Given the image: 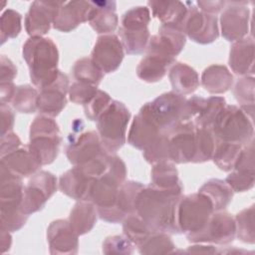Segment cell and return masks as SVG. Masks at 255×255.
Instances as JSON below:
<instances>
[{"mask_svg":"<svg viewBox=\"0 0 255 255\" xmlns=\"http://www.w3.org/2000/svg\"><path fill=\"white\" fill-rule=\"evenodd\" d=\"M183 188L160 189L144 186L135 201V213L154 232L179 234L176 224V208Z\"/></svg>","mask_w":255,"mask_h":255,"instance_id":"6da1fadb","label":"cell"},{"mask_svg":"<svg viewBox=\"0 0 255 255\" xmlns=\"http://www.w3.org/2000/svg\"><path fill=\"white\" fill-rule=\"evenodd\" d=\"M23 59L28 68L32 84L40 90L52 84L58 77L59 51L50 38L30 37L23 45Z\"/></svg>","mask_w":255,"mask_h":255,"instance_id":"7a4b0ae2","label":"cell"},{"mask_svg":"<svg viewBox=\"0 0 255 255\" xmlns=\"http://www.w3.org/2000/svg\"><path fill=\"white\" fill-rule=\"evenodd\" d=\"M0 175L1 229L15 232L20 230L28 219V215L21 210L25 185L22 177L14 174L3 165H1Z\"/></svg>","mask_w":255,"mask_h":255,"instance_id":"3957f363","label":"cell"},{"mask_svg":"<svg viewBox=\"0 0 255 255\" xmlns=\"http://www.w3.org/2000/svg\"><path fill=\"white\" fill-rule=\"evenodd\" d=\"M130 112L120 101L113 100L97 120V132L102 146L109 154H115L127 140Z\"/></svg>","mask_w":255,"mask_h":255,"instance_id":"277c9868","label":"cell"},{"mask_svg":"<svg viewBox=\"0 0 255 255\" xmlns=\"http://www.w3.org/2000/svg\"><path fill=\"white\" fill-rule=\"evenodd\" d=\"M141 108L163 133H169L180 124L190 121L187 99L173 91L161 94Z\"/></svg>","mask_w":255,"mask_h":255,"instance_id":"5b68a950","label":"cell"},{"mask_svg":"<svg viewBox=\"0 0 255 255\" xmlns=\"http://www.w3.org/2000/svg\"><path fill=\"white\" fill-rule=\"evenodd\" d=\"M62 142L58 124L51 117L40 115L30 126L28 146L42 165L52 163L58 156Z\"/></svg>","mask_w":255,"mask_h":255,"instance_id":"8992f818","label":"cell"},{"mask_svg":"<svg viewBox=\"0 0 255 255\" xmlns=\"http://www.w3.org/2000/svg\"><path fill=\"white\" fill-rule=\"evenodd\" d=\"M127 173L124 160L116 154H110L107 170L92 182L86 200L93 202L97 209L112 207L116 203L120 186L126 181Z\"/></svg>","mask_w":255,"mask_h":255,"instance_id":"52a82bcc","label":"cell"},{"mask_svg":"<svg viewBox=\"0 0 255 255\" xmlns=\"http://www.w3.org/2000/svg\"><path fill=\"white\" fill-rule=\"evenodd\" d=\"M211 129L216 140L245 145L253 140L252 120L237 106L226 105L216 118Z\"/></svg>","mask_w":255,"mask_h":255,"instance_id":"ba28073f","label":"cell"},{"mask_svg":"<svg viewBox=\"0 0 255 255\" xmlns=\"http://www.w3.org/2000/svg\"><path fill=\"white\" fill-rule=\"evenodd\" d=\"M214 212L210 199L200 192L182 195L177 203L176 224L180 233L200 230Z\"/></svg>","mask_w":255,"mask_h":255,"instance_id":"9c48e42d","label":"cell"},{"mask_svg":"<svg viewBox=\"0 0 255 255\" xmlns=\"http://www.w3.org/2000/svg\"><path fill=\"white\" fill-rule=\"evenodd\" d=\"M191 243H213L228 245L236 237L234 217L225 211H214L205 225L198 231L185 234Z\"/></svg>","mask_w":255,"mask_h":255,"instance_id":"30bf717a","label":"cell"},{"mask_svg":"<svg viewBox=\"0 0 255 255\" xmlns=\"http://www.w3.org/2000/svg\"><path fill=\"white\" fill-rule=\"evenodd\" d=\"M56 176L47 170H38L33 174L24 187L21 210L30 215L44 208L46 202L57 190Z\"/></svg>","mask_w":255,"mask_h":255,"instance_id":"8fae6325","label":"cell"},{"mask_svg":"<svg viewBox=\"0 0 255 255\" xmlns=\"http://www.w3.org/2000/svg\"><path fill=\"white\" fill-rule=\"evenodd\" d=\"M187 15L182 24V31L191 41L206 45L219 37L218 19L216 15L205 13L193 2H185Z\"/></svg>","mask_w":255,"mask_h":255,"instance_id":"7c38bea8","label":"cell"},{"mask_svg":"<svg viewBox=\"0 0 255 255\" xmlns=\"http://www.w3.org/2000/svg\"><path fill=\"white\" fill-rule=\"evenodd\" d=\"M185 43L186 36L181 28L161 25L157 34L149 38L145 52L174 64L176 56L183 50Z\"/></svg>","mask_w":255,"mask_h":255,"instance_id":"4fadbf2b","label":"cell"},{"mask_svg":"<svg viewBox=\"0 0 255 255\" xmlns=\"http://www.w3.org/2000/svg\"><path fill=\"white\" fill-rule=\"evenodd\" d=\"M220 16L222 37L235 42L247 36L250 29V10L247 2H226Z\"/></svg>","mask_w":255,"mask_h":255,"instance_id":"5bb4252c","label":"cell"},{"mask_svg":"<svg viewBox=\"0 0 255 255\" xmlns=\"http://www.w3.org/2000/svg\"><path fill=\"white\" fill-rule=\"evenodd\" d=\"M144 187L140 182L128 180L119 188L116 203L109 208L97 209L99 217L109 223H120L129 214L135 213V201L139 191Z\"/></svg>","mask_w":255,"mask_h":255,"instance_id":"9a60e30c","label":"cell"},{"mask_svg":"<svg viewBox=\"0 0 255 255\" xmlns=\"http://www.w3.org/2000/svg\"><path fill=\"white\" fill-rule=\"evenodd\" d=\"M125 56V49L120 38L115 34L99 36L91 53V58L104 74L116 72Z\"/></svg>","mask_w":255,"mask_h":255,"instance_id":"2e32d148","label":"cell"},{"mask_svg":"<svg viewBox=\"0 0 255 255\" xmlns=\"http://www.w3.org/2000/svg\"><path fill=\"white\" fill-rule=\"evenodd\" d=\"M105 151L97 131L71 133L66 146V156L73 165L84 164Z\"/></svg>","mask_w":255,"mask_h":255,"instance_id":"e0dca14e","label":"cell"},{"mask_svg":"<svg viewBox=\"0 0 255 255\" xmlns=\"http://www.w3.org/2000/svg\"><path fill=\"white\" fill-rule=\"evenodd\" d=\"M62 1H34L25 15V29L30 37L47 34L58 14Z\"/></svg>","mask_w":255,"mask_h":255,"instance_id":"ac0fdd59","label":"cell"},{"mask_svg":"<svg viewBox=\"0 0 255 255\" xmlns=\"http://www.w3.org/2000/svg\"><path fill=\"white\" fill-rule=\"evenodd\" d=\"M69 78L60 71L57 79L49 86L40 90L37 111L44 116L55 118L67 105V94L69 93Z\"/></svg>","mask_w":255,"mask_h":255,"instance_id":"d6986e66","label":"cell"},{"mask_svg":"<svg viewBox=\"0 0 255 255\" xmlns=\"http://www.w3.org/2000/svg\"><path fill=\"white\" fill-rule=\"evenodd\" d=\"M168 134L169 157L175 163L192 162L195 152V126L191 121L180 124Z\"/></svg>","mask_w":255,"mask_h":255,"instance_id":"ffe728a7","label":"cell"},{"mask_svg":"<svg viewBox=\"0 0 255 255\" xmlns=\"http://www.w3.org/2000/svg\"><path fill=\"white\" fill-rule=\"evenodd\" d=\"M47 242L52 255L77 254L79 250V235L66 219H57L50 223L47 228Z\"/></svg>","mask_w":255,"mask_h":255,"instance_id":"44dd1931","label":"cell"},{"mask_svg":"<svg viewBox=\"0 0 255 255\" xmlns=\"http://www.w3.org/2000/svg\"><path fill=\"white\" fill-rule=\"evenodd\" d=\"M190 121L196 128H210L214 124L216 118L226 106L223 97L212 96L202 98L192 96L187 99Z\"/></svg>","mask_w":255,"mask_h":255,"instance_id":"7402d4cb","label":"cell"},{"mask_svg":"<svg viewBox=\"0 0 255 255\" xmlns=\"http://www.w3.org/2000/svg\"><path fill=\"white\" fill-rule=\"evenodd\" d=\"M92 8L91 1L63 2L54 20L53 28L64 33L71 32L80 24L89 21Z\"/></svg>","mask_w":255,"mask_h":255,"instance_id":"603a6c76","label":"cell"},{"mask_svg":"<svg viewBox=\"0 0 255 255\" xmlns=\"http://www.w3.org/2000/svg\"><path fill=\"white\" fill-rule=\"evenodd\" d=\"M161 133L149 115L140 108L138 114L134 116L128 133V142L140 150L145 149Z\"/></svg>","mask_w":255,"mask_h":255,"instance_id":"cb8c5ba5","label":"cell"},{"mask_svg":"<svg viewBox=\"0 0 255 255\" xmlns=\"http://www.w3.org/2000/svg\"><path fill=\"white\" fill-rule=\"evenodd\" d=\"M228 64L238 76H253L254 41L252 37H245L232 43Z\"/></svg>","mask_w":255,"mask_h":255,"instance_id":"d4e9b609","label":"cell"},{"mask_svg":"<svg viewBox=\"0 0 255 255\" xmlns=\"http://www.w3.org/2000/svg\"><path fill=\"white\" fill-rule=\"evenodd\" d=\"M1 165L22 178L32 176L42 166L28 144L1 156Z\"/></svg>","mask_w":255,"mask_h":255,"instance_id":"484cf974","label":"cell"},{"mask_svg":"<svg viewBox=\"0 0 255 255\" xmlns=\"http://www.w3.org/2000/svg\"><path fill=\"white\" fill-rule=\"evenodd\" d=\"M93 6L89 18L90 26L98 34H113L119 24L116 1H91Z\"/></svg>","mask_w":255,"mask_h":255,"instance_id":"4316f807","label":"cell"},{"mask_svg":"<svg viewBox=\"0 0 255 255\" xmlns=\"http://www.w3.org/2000/svg\"><path fill=\"white\" fill-rule=\"evenodd\" d=\"M152 16L157 18L162 25H170L182 29V24L187 15V6L181 1H148Z\"/></svg>","mask_w":255,"mask_h":255,"instance_id":"83f0119b","label":"cell"},{"mask_svg":"<svg viewBox=\"0 0 255 255\" xmlns=\"http://www.w3.org/2000/svg\"><path fill=\"white\" fill-rule=\"evenodd\" d=\"M93 181L79 166L74 165L60 176L59 189L62 193L73 199L82 200L86 199Z\"/></svg>","mask_w":255,"mask_h":255,"instance_id":"f1b7e54d","label":"cell"},{"mask_svg":"<svg viewBox=\"0 0 255 255\" xmlns=\"http://www.w3.org/2000/svg\"><path fill=\"white\" fill-rule=\"evenodd\" d=\"M172 91L181 96L192 94L199 87V76L189 65L181 62L174 63L168 72Z\"/></svg>","mask_w":255,"mask_h":255,"instance_id":"f546056e","label":"cell"},{"mask_svg":"<svg viewBox=\"0 0 255 255\" xmlns=\"http://www.w3.org/2000/svg\"><path fill=\"white\" fill-rule=\"evenodd\" d=\"M97 207L90 200L82 199L74 205L69 215V222L75 232L80 236L89 233L97 223Z\"/></svg>","mask_w":255,"mask_h":255,"instance_id":"4dcf8cb0","label":"cell"},{"mask_svg":"<svg viewBox=\"0 0 255 255\" xmlns=\"http://www.w3.org/2000/svg\"><path fill=\"white\" fill-rule=\"evenodd\" d=\"M201 85L209 94H224L232 88L233 76L224 65H210L202 72Z\"/></svg>","mask_w":255,"mask_h":255,"instance_id":"1f68e13d","label":"cell"},{"mask_svg":"<svg viewBox=\"0 0 255 255\" xmlns=\"http://www.w3.org/2000/svg\"><path fill=\"white\" fill-rule=\"evenodd\" d=\"M198 192L207 196L213 206L214 211L224 210L232 201L234 191L225 182L218 178L207 180L198 190Z\"/></svg>","mask_w":255,"mask_h":255,"instance_id":"d6a6232c","label":"cell"},{"mask_svg":"<svg viewBox=\"0 0 255 255\" xmlns=\"http://www.w3.org/2000/svg\"><path fill=\"white\" fill-rule=\"evenodd\" d=\"M171 66L168 61L146 53L136 67V76L145 83H156L162 80Z\"/></svg>","mask_w":255,"mask_h":255,"instance_id":"836d02e7","label":"cell"},{"mask_svg":"<svg viewBox=\"0 0 255 255\" xmlns=\"http://www.w3.org/2000/svg\"><path fill=\"white\" fill-rule=\"evenodd\" d=\"M150 185L160 189L183 188L178 177V170L173 162L160 161L154 163L150 172Z\"/></svg>","mask_w":255,"mask_h":255,"instance_id":"e575fe53","label":"cell"},{"mask_svg":"<svg viewBox=\"0 0 255 255\" xmlns=\"http://www.w3.org/2000/svg\"><path fill=\"white\" fill-rule=\"evenodd\" d=\"M215 145L216 137L210 128L195 127V152L192 162L201 163L210 160Z\"/></svg>","mask_w":255,"mask_h":255,"instance_id":"d590c367","label":"cell"},{"mask_svg":"<svg viewBox=\"0 0 255 255\" xmlns=\"http://www.w3.org/2000/svg\"><path fill=\"white\" fill-rule=\"evenodd\" d=\"M254 88L255 81L253 76H243L233 88V96L240 105V109L252 120L254 112Z\"/></svg>","mask_w":255,"mask_h":255,"instance_id":"8d00e7d4","label":"cell"},{"mask_svg":"<svg viewBox=\"0 0 255 255\" xmlns=\"http://www.w3.org/2000/svg\"><path fill=\"white\" fill-rule=\"evenodd\" d=\"M241 144L216 140V145L212 155L213 162L223 171H231L242 149Z\"/></svg>","mask_w":255,"mask_h":255,"instance_id":"74e56055","label":"cell"},{"mask_svg":"<svg viewBox=\"0 0 255 255\" xmlns=\"http://www.w3.org/2000/svg\"><path fill=\"white\" fill-rule=\"evenodd\" d=\"M137 250L142 255H160L175 253V244L169 234L164 232H153L141 244Z\"/></svg>","mask_w":255,"mask_h":255,"instance_id":"f35d334b","label":"cell"},{"mask_svg":"<svg viewBox=\"0 0 255 255\" xmlns=\"http://www.w3.org/2000/svg\"><path fill=\"white\" fill-rule=\"evenodd\" d=\"M119 35L124 49L128 55H140L145 52L150 38L148 29L129 31L120 27Z\"/></svg>","mask_w":255,"mask_h":255,"instance_id":"ab89813d","label":"cell"},{"mask_svg":"<svg viewBox=\"0 0 255 255\" xmlns=\"http://www.w3.org/2000/svg\"><path fill=\"white\" fill-rule=\"evenodd\" d=\"M38 97V91L31 85L16 86L11 104L13 109L18 113L33 114L37 111Z\"/></svg>","mask_w":255,"mask_h":255,"instance_id":"60d3db41","label":"cell"},{"mask_svg":"<svg viewBox=\"0 0 255 255\" xmlns=\"http://www.w3.org/2000/svg\"><path fill=\"white\" fill-rule=\"evenodd\" d=\"M73 76L77 82H84L99 86L104 78L103 71L95 64L92 58L84 57L77 60L72 68Z\"/></svg>","mask_w":255,"mask_h":255,"instance_id":"b9f144b4","label":"cell"},{"mask_svg":"<svg viewBox=\"0 0 255 255\" xmlns=\"http://www.w3.org/2000/svg\"><path fill=\"white\" fill-rule=\"evenodd\" d=\"M123 231L124 235L136 247L154 232L136 213L129 214L123 220Z\"/></svg>","mask_w":255,"mask_h":255,"instance_id":"7bdbcfd3","label":"cell"},{"mask_svg":"<svg viewBox=\"0 0 255 255\" xmlns=\"http://www.w3.org/2000/svg\"><path fill=\"white\" fill-rule=\"evenodd\" d=\"M234 219L236 226V237L244 243L254 244V205H251L238 212Z\"/></svg>","mask_w":255,"mask_h":255,"instance_id":"ee69618b","label":"cell"},{"mask_svg":"<svg viewBox=\"0 0 255 255\" xmlns=\"http://www.w3.org/2000/svg\"><path fill=\"white\" fill-rule=\"evenodd\" d=\"M150 22V11L146 6H135L126 11L121 20V28L129 31H140L148 29Z\"/></svg>","mask_w":255,"mask_h":255,"instance_id":"f6af8a7d","label":"cell"},{"mask_svg":"<svg viewBox=\"0 0 255 255\" xmlns=\"http://www.w3.org/2000/svg\"><path fill=\"white\" fill-rule=\"evenodd\" d=\"M22 16L13 9L5 10L0 18V39L4 44L10 39L16 38L22 29Z\"/></svg>","mask_w":255,"mask_h":255,"instance_id":"bcb514c9","label":"cell"},{"mask_svg":"<svg viewBox=\"0 0 255 255\" xmlns=\"http://www.w3.org/2000/svg\"><path fill=\"white\" fill-rule=\"evenodd\" d=\"M142 155L146 162L150 164L160 161H170L168 134L161 132L152 143L142 150Z\"/></svg>","mask_w":255,"mask_h":255,"instance_id":"7dc6e473","label":"cell"},{"mask_svg":"<svg viewBox=\"0 0 255 255\" xmlns=\"http://www.w3.org/2000/svg\"><path fill=\"white\" fill-rule=\"evenodd\" d=\"M112 101L113 100L108 93L102 90H98L97 94L92 98V100L84 105L86 118L89 121H97L102 113L109 107Z\"/></svg>","mask_w":255,"mask_h":255,"instance_id":"c3c4849f","label":"cell"},{"mask_svg":"<svg viewBox=\"0 0 255 255\" xmlns=\"http://www.w3.org/2000/svg\"><path fill=\"white\" fill-rule=\"evenodd\" d=\"M102 250L105 254L129 255L133 253L134 245L125 235H114L105 239Z\"/></svg>","mask_w":255,"mask_h":255,"instance_id":"681fc988","label":"cell"},{"mask_svg":"<svg viewBox=\"0 0 255 255\" xmlns=\"http://www.w3.org/2000/svg\"><path fill=\"white\" fill-rule=\"evenodd\" d=\"M98 90L97 86L76 81L69 88V99L74 104L84 106L92 100Z\"/></svg>","mask_w":255,"mask_h":255,"instance_id":"f907efd6","label":"cell"},{"mask_svg":"<svg viewBox=\"0 0 255 255\" xmlns=\"http://www.w3.org/2000/svg\"><path fill=\"white\" fill-rule=\"evenodd\" d=\"M225 182L234 192L248 191L254 186L255 173H245L233 170L226 176Z\"/></svg>","mask_w":255,"mask_h":255,"instance_id":"816d5d0a","label":"cell"},{"mask_svg":"<svg viewBox=\"0 0 255 255\" xmlns=\"http://www.w3.org/2000/svg\"><path fill=\"white\" fill-rule=\"evenodd\" d=\"M254 142L251 140L242 146L238 158L232 170L245 173H255V159H254Z\"/></svg>","mask_w":255,"mask_h":255,"instance_id":"f5cc1de1","label":"cell"},{"mask_svg":"<svg viewBox=\"0 0 255 255\" xmlns=\"http://www.w3.org/2000/svg\"><path fill=\"white\" fill-rule=\"evenodd\" d=\"M16 76V66L9 58H7L5 55H2L0 59V85L13 84Z\"/></svg>","mask_w":255,"mask_h":255,"instance_id":"db71d44e","label":"cell"},{"mask_svg":"<svg viewBox=\"0 0 255 255\" xmlns=\"http://www.w3.org/2000/svg\"><path fill=\"white\" fill-rule=\"evenodd\" d=\"M22 146V142L19 136L12 130L1 135V156L8 154Z\"/></svg>","mask_w":255,"mask_h":255,"instance_id":"11a10c76","label":"cell"},{"mask_svg":"<svg viewBox=\"0 0 255 255\" xmlns=\"http://www.w3.org/2000/svg\"><path fill=\"white\" fill-rule=\"evenodd\" d=\"M0 114H1V135L12 130L14 122H15V114L13 110L5 103H1L0 105Z\"/></svg>","mask_w":255,"mask_h":255,"instance_id":"9f6ffc18","label":"cell"},{"mask_svg":"<svg viewBox=\"0 0 255 255\" xmlns=\"http://www.w3.org/2000/svg\"><path fill=\"white\" fill-rule=\"evenodd\" d=\"M226 5L225 1H197L196 6L199 7L198 9L208 13L216 15V13L220 12Z\"/></svg>","mask_w":255,"mask_h":255,"instance_id":"6f0895ef","label":"cell"},{"mask_svg":"<svg viewBox=\"0 0 255 255\" xmlns=\"http://www.w3.org/2000/svg\"><path fill=\"white\" fill-rule=\"evenodd\" d=\"M183 253H207V254H215L218 253V250L212 245H192L189 246Z\"/></svg>","mask_w":255,"mask_h":255,"instance_id":"680465c9","label":"cell"},{"mask_svg":"<svg viewBox=\"0 0 255 255\" xmlns=\"http://www.w3.org/2000/svg\"><path fill=\"white\" fill-rule=\"evenodd\" d=\"M1 234H0V241H1V251L2 253H5L7 251L10 250L11 245H12V236H11V232L5 230V229H1Z\"/></svg>","mask_w":255,"mask_h":255,"instance_id":"91938a15","label":"cell"}]
</instances>
